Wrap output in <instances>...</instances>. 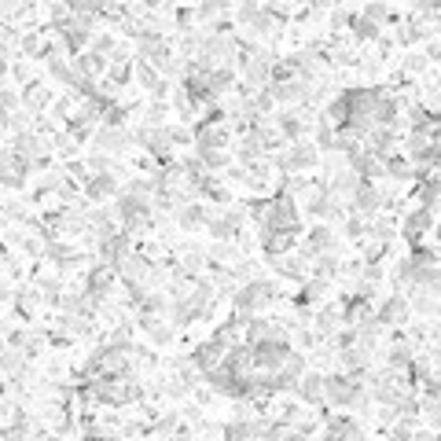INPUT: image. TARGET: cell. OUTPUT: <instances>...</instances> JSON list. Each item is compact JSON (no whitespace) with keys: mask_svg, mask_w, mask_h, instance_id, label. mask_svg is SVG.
Instances as JSON below:
<instances>
[{"mask_svg":"<svg viewBox=\"0 0 441 441\" xmlns=\"http://www.w3.org/2000/svg\"><path fill=\"white\" fill-rule=\"evenodd\" d=\"M302 129H305V122L298 118V114H283V118H280V133H283L287 140H298Z\"/></svg>","mask_w":441,"mask_h":441,"instance_id":"cell-22","label":"cell"},{"mask_svg":"<svg viewBox=\"0 0 441 441\" xmlns=\"http://www.w3.org/2000/svg\"><path fill=\"white\" fill-rule=\"evenodd\" d=\"M19 309H23V317H34L37 313V294L34 290H23L19 294Z\"/></svg>","mask_w":441,"mask_h":441,"instance_id":"cell-28","label":"cell"},{"mask_svg":"<svg viewBox=\"0 0 441 441\" xmlns=\"http://www.w3.org/2000/svg\"><path fill=\"white\" fill-rule=\"evenodd\" d=\"M298 397L302 401H309V404H317V401H324V375H317V371H309V375H302L298 379Z\"/></svg>","mask_w":441,"mask_h":441,"instance_id":"cell-13","label":"cell"},{"mask_svg":"<svg viewBox=\"0 0 441 441\" xmlns=\"http://www.w3.org/2000/svg\"><path fill=\"white\" fill-rule=\"evenodd\" d=\"M23 103L30 110H44L48 103H52V92H48L44 85H37V81H26V89H23Z\"/></svg>","mask_w":441,"mask_h":441,"instance_id":"cell-14","label":"cell"},{"mask_svg":"<svg viewBox=\"0 0 441 441\" xmlns=\"http://www.w3.org/2000/svg\"><path fill=\"white\" fill-rule=\"evenodd\" d=\"M85 191H89L92 203H100V199H107V195L118 191V181H114L110 173H96V177H89V181H85Z\"/></svg>","mask_w":441,"mask_h":441,"instance_id":"cell-12","label":"cell"},{"mask_svg":"<svg viewBox=\"0 0 441 441\" xmlns=\"http://www.w3.org/2000/svg\"><path fill=\"white\" fill-rule=\"evenodd\" d=\"M177 221H181V228H195V224L206 221V210H203L199 203H184L181 214H177Z\"/></svg>","mask_w":441,"mask_h":441,"instance_id":"cell-19","label":"cell"},{"mask_svg":"<svg viewBox=\"0 0 441 441\" xmlns=\"http://www.w3.org/2000/svg\"><path fill=\"white\" fill-rule=\"evenodd\" d=\"M143 328L151 331L155 342H170V338H173V328H170V324H162V320H155V317H143Z\"/></svg>","mask_w":441,"mask_h":441,"instance_id":"cell-23","label":"cell"},{"mask_svg":"<svg viewBox=\"0 0 441 441\" xmlns=\"http://www.w3.org/2000/svg\"><path fill=\"white\" fill-rule=\"evenodd\" d=\"M408 361H412V350H408V346H394V350H390V364H394V368H404Z\"/></svg>","mask_w":441,"mask_h":441,"instance_id":"cell-29","label":"cell"},{"mask_svg":"<svg viewBox=\"0 0 441 441\" xmlns=\"http://www.w3.org/2000/svg\"><path fill=\"white\" fill-rule=\"evenodd\" d=\"M4 77H8V63H4V59H0V81H4Z\"/></svg>","mask_w":441,"mask_h":441,"instance_id":"cell-34","label":"cell"},{"mask_svg":"<svg viewBox=\"0 0 441 441\" xmlns=\"http://www.w3.org/2000/svg\"><path fill=\"white\" fill-rule=\"evenodd\" d=\"M41 48H44L41 34H26V37H23V52H26V56H37Z\"/></svg>","mask_w":441,"mask_h":441,"instance_id":"cell-30","label":"cell"},{"mask_svg":"<svg viewBox=\"0 0 441 441\" xmlns=\"http://www.w3.org/2000/svg\"><path fill=\"white\" fill-rule=\"evenodd\" d=\"M353 199H357V210L361 214H371V210H379V191H375L371 184H361L353 191Z\"/></svg>","mask_w":441,"mask_h":441,"instance_id":"cell-17","label":"cell"},{"mask_svg":"<svg viewBox=\"0 0 441 441\" xmlns=\"http://www.w3.org/2000/svg\"><path fill=\"white\" fill-rule=\"evenodd\" d=\"M272 77L269 59H247V89H261Z\"/></svg>","mask_w":441,"mask_h":441,"instance_id":"cell-15","label":"cell"},{"mask_svg":"<svg viewBox=\"0 0 441 441\" xmlns=\"http://www.w3.org/2000/svg\"><path fill=\"white\" fill-rule=\"evenodd\" d=\"M379 324H386V328H397V324H404L408 320V302L401 298V294H394L383 309H379V317H375Z\"/></svg>","mask_w":441,"mask_h":441,"instance_id":"cell-9","label":"cell"},{"mask_svg":"<svg viewBox=\"0 0 441 441\" xmlns=\"http://www.w3.org/2000/svg\"><path fill=\"white\" fill-rule=\"evenodd\" d=\"M8 125H11V114H8L4 107H0V129H8Z\"/></svg>","mask_w":441,"mask_h":441,"instance_id":"cell-33","label":"cell"},{"mask_svg":"<svg viewBox=\"0 0 441 441\" xmlns=\"http://www.w3.org/2000/svg\"><path fill=\"white\" fill-rule=\"evenodd\" d=\"M386 15H390V11H386L383 4H371V8H364V19H368V23H375V26H379V23L386 19Z\"/></svg>","mask_w":441,"mask_h":441,"instance_id":"cell-31","label":"cell"},{"mask_svg":"<svg viewBox=\"0 0 441 441\" xmlns=\"http://www.w3.org/2000/svg\"><path fill=\"white\" fill-rule=\"evenodd\" d=\"M324 290H328V283H324V280L305 283V287H302V305H309V302H320V298H324Z\"/></svg>","mask_w":441,"mask_h":441,"instance_id":"cell-25","label":"cell"},{"mask_svg":"<svg viewBox=\"0 0 441 441\" xmlns=\"http://www.w3.org/2000/svg\"><path fill=\"white\" fill-rule=\"evenodd\" d=\"M353 30H357V37H361V41H371V37H379V26H375V23H368L364 15H361V19L353 23Z\"/></svg>","mask_w":441,"mask_h":441,"instance_id":"cell-27","label":"cell"},{"mask_svg":"<svg viewBox=\"0 0 441 441\" xmlns=\"http://www.w3.org/2000/svg\"><path fill=\"white\" fill-rule=\"evenodd\" d=\"M276 298V287L272 283H265V280H250V283H243L239 287V294H236V309L243 317H254L261 305H269Z\"/></svg>","mask_w":441,"mask_h":441,"instance_id":"cell-3","label":"cell"},{"mask_svg":"<svg viewBox=\"0 0 441 441\" xmlns=\"http://www.w3.org/2000/svg\"><path fill=\"white\" fill-rule=\"evenodd\" d=\"M15 103H19V96H15L11 89H0V107H4V110L11 114V110H15Z\"/></svg>","mask_w":441,"mask_h":441,"instance_id":"cell-32","label":"cell"},{"mask_svg":"<svg viewBox=\"0 0 441 441\" xmlns=\"http://www.w3.org/2000/svg\"><path fill=\"white\" fill-rule=\"evenodd\" d=\"M136 143H143L155 158H170L173 136H170V129H143V133H136Z\"/></svg>","mask_w":441,"mask_h":441,"instance_id":"cell-7","label":"cell"},{"mask_svg":"<svg viewBox=\"0 0 441 441\" xmlns=\"http://www.w3.org/2000/svg\"><path fill=\"white\" fill-rule=\"evenodd\" d=\"M89 397L103 401V404H129L136 397V383L129 375H110V379H92L89 383Z\"/></svg>","mask_w":441,"mask_h":441,"instance_id":"cell-1","label":"cell"},{"mask_svg":"<svg viewBox=\"0 0 441 441\" xmlns=\"http://www.w3.org/2000/svg\"><path fill=\"white\" fill-rule=\"evenodd\" d=\"M383 170H386V177H394V181H408V177H412V166L397 155H383Z\"/></svg>","mask_w":441,"mask_h":441,"instance_id":"cell-18","label":"cell"},{"mask_svg":"<svg viewBox=\"0 0 441 441\" xmlns=\"http://www.w3.org/2000/svg\"><path fill=\"white\" fill-rule=\"evenodd\" d=\"M224 143H228V129L221 125V114H210L206 122L195 125V147H199V155L224 151Z\"/></svg>","mask_w":441,"mask_h":441,"instance_id":"cell-4","label":"cell"},{"mask_svg":"<svg viewBox=\"0 0 441 441\" xmlns=\"http://www.w3.org/2000/svg\"><path fill=\"white\" fill-rule=\"evenodd\" d=\"M254 350V364L257 371H280L283 361L290 357V346H287V338H265V342H257Z\"/></svg>","mask_w":441,"mask_h":441,"instance_id":"cell-5","label":"cell"},{"mask_svg":"<svg viewBox=\"0 0 441 441\" xmlns=\"http://www.w3.org/2000/svg\"><path fill=\"white\" fill-rule=\"evenodd\" d=\"M110 77H114V81H118V85H125V81H129V77H133V63H125V59L118 56V59H114V63H110Z\"/></svg>","mask_w":441,"mask_h":441,"instance_id":"cell-24","label":"cell"},{"mask_svg":"<svg viewBox=\"0 0 441 441\" xmlns=\"http://www.w3.org/2000/svg\"><path fill=\"white\" fill-rule=\"evenodd\" d=\"M100 147H107V151H118V147H125L129 143V133L125 129H118V125H107V129H100Z\"/></svg>","mask_w":441,"mask_h":441,"instance_id":"cell-16","label":"cell"},{"mask_svg":"<svg viewBox=\"0 0 441 441\" xmlns=\"http://www.w3.org/2000/svg\"><path fill=\"white\" fill-rule=\"evenodd\" d=\"M136 74H140V85L143 89H151L155 96H162V92H166V81H162L151 67H147V63H140V67H136Z\"/></svg>","mask_w":441,"mask_h":441,"instance_id":"cell-20","label":"cell"},{"mask_svg":"<svg viewBox=\"0 0 441 441\" xmlns=\"http://www.w3.org/2000/svg\"><path fill=\"white\" fill-rule=\"evenodd\" d=\"M335 272H338L335 257H331V254H320V265H317V280H324V283H328V280H331Z\"/></svg>","mask_w":441,"mask_h":441,"instance_id":"cell-26","label":"cell"},{"mask_svg":"<svg viewBox=\"0 0 441 441\" xmlns=\"http://www.w3.org/2000/svg\"><path fill=\"white\" fill-rule=\"evenodd\" d=\"M26 177H30V162L15 151V147H0V184L23 188Z\"/></svg>","mask_w":441,"mask_h":441,"instance_id":"cell-6","label":"cell"},{"mask_svg":"<svg viewBox=\"0 0 441 441\" xmlns=\"http://www.w3.org/2000/svg\"><path fill=\"white\" fill-rule=\"evenodd\" d=\"M335 247V232H331V228H313V232H309L305 236V254L309 257H320V254H328Z\"/></svg>","mask_w":441,"mask_h":441,"instance_id":"cell-8","label":"cell"},{"mask_svg":"<svg viewBox=\"0 0 441 441\" xmlns=\"http://www.w3.org/2000/svg\"><path fill=\"white\" fill-rule=\"evenodd\" d=\"M434 224V217H430V210H416L412 217L404 221V236H408V243H412V247H419V239H423V232H427V228Z\"/></svg>","mask_w":441,"mask_h":441,"instance_id":"cell-11","label":"cell"},{"mask_svg":"<svg viewBox=\"0 0 441 441\" xmlns=\"http://www.w3.org/2000/svg\"><path fill=\"white\" fill-rule=\"evenodd\" d=\"M324 397L331 404H361L364 386L357 383V375H331V379H324Z\"/></svg>","mask_w":441,"mask_h":441,"instance_id":"cell-2","label":"cell"},{"mask_svg":"<svg viewBox=\"0 0 441 441\" xmlns=\"http://www.w3.org/2000/svg\"><path fill=\"white\" fill-rule=\"evenodd\" d=\"M52 441H56V437H52Z\"/></svg>","mask_w":441,"mask_h":441,"instance_id":"cell-35","label":"cell"},{"mask_svg":"<svg viewBox=\"0 0 441 441\" xmlns=\"http://www.w3.org/2000/svg\"><path fill=\"white\" fill-rule=\"evenodd\" d=\"M290 243H294V232H265V250H269L272 257L283 254Z\"/></svg>","mask_w":441,"mask_h":441,"instance_id":"cell-21","label":"cell"},{"mask_svg":"<svg viewBox=\"0 0 441 441\" xmlns=\"http://www.w3.org/2000/svg\"><path fill=\"white\" fill-rule=\"evenodd\" d=\"M313 162H317V151H313V147H305V143H298L290 155H283V158H280V170L294 173V170H309Z\"/></svg>","mask_w":441,"mask_h":441,"instance_id":"cell-10","label":"cell"}]
</instances>
